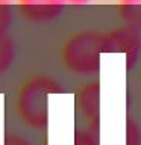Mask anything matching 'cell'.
<instances>
[{
	"instance_id": "obj_1",
	"label": "cell",
	"mask_w": 141,
	"mask_h": 145,
	"mask_svg": "<svg viewBox=\"0 0 141 145\" xmlns=\"http://www.w3.org/2000/svg\"><path fill=\"white\" fill-rule=\"evenodd\" d=\"M61 83L50 76H35L18 89L15 110L23 124L43 130L49 122V95L61 92Z\"/></svg>"
},
{
	"instance_id": "obj_2",
	"label": "cell",
	"mask_w": 141,
	"mask_h": 145,
	"mask_svg": "<svg viewBox=\"0 0 141 145\" xmlns=\"http://www.w3.org/2000/svg\"><path fill=\"white\" fill-rule=\"evenodd\" d=\"M108 48V33L82 32L71 36L64 47V63L76 76H93L99 71L100 53Z\"/></svg>"
},
{
	"instance_id": "obj_3",
	"label": "cell",
	"mask_w": 141,
	"mask_h": 145,
	"mask_svg": "<svg viewBox=\"0 0 141 145\" xmlns=\"http://www.w3.org/2000/svg\"><path fill=\"white\" fill-rule=\"evenodd\" d=\"M20 14L35 24H47L64 14L67 3L64 0H15Z\"/></svg>"
},
{
	"instance_id": "obj_4",
	"label": "cell",
	"mask_w": 141,
	"mask_h": 145,
	"mask_svg": "<svg viewBox=\"0 0 141 145\" xmlns=\"http://www.w3.org/2000/svg\"><path fill=\"white\" fill-rule=\"evenodd\" d=\"M17 57L15 39L8 30H0V77L12 68Z\"/></svg>"
},
{
	"instance_id": "obj_5",
	"label": "cell",
	"mask_w": 141,
	"mask_h": 145,
	"mask_svg": "<svg viewBox=\"0 0 141 145\" xmlns=\"http://www.w3.org/2000/svg\"><path fill=\"white\" fill-rule=\"evenodd\" d=\"M117 11L129 29L141 30V0H118Z\"/></svg>"
},
{
	"instance_id": "obj_6",
	"label": "cell",
	"mask_w": 141,
	"mask_h": 145,
	"mask_svg": "<svg viewBox=\"0 0 141 145\" xmlns=\"http://www.w3.org/2000/svg\"><path fill=\"white\" fill-rule=\"evenodd\" d=\"M96 86H93V83H90L88 88L84 89V92H82V112H84L85 116H88L90 120H93V118L97 115L99 112V89H96V92L93 94V89Z\"/></svg>"
},
{
	"instance_id": "obj_7",
	"label": "cell",
	"mask_w": 141,
	"mask_h": 145,
	"mask_svg": "<svg viewBox=\"0 0 141 145\" xmlns=\"http://www.w3.org/2000/svg\"><path fill=\"white\" fill-rule=\"evenodd\" d=\"M14 20V5L11 0H0V30H8Z\"/></svg>"
},
{
	"instance_id": "obj_8",
	"label": "cell",
	"mask_w": 141,
	"mask_h": 145,
	"mask_svg": "<svg viewBox=\"0 0 141 145\" xmlns=\"http://www.w3.org/2000/svg\"><path fill=\"white\" fill-rule=\"evenodd\" d=\"M76 145H97L93 130H80L76 136Z\"/></svg>"
},
{
	"instance_id": "obj_9",
	"label": "cell",
	"mask_w": 141,
	"mask_h": 145,
	"mask_svg": "<svg viewBox=\"0 0 141 145\" xmlns=\"http://www.w3.org/2000/svg\"><path fill=\"white\" fill-rule=\"evenodd\" d=\"M141 144V135L138 125L130 122L127 124V145H140Z\"/></svg>"
},
{
	"instance_id": "obj_10",
	"label": "cell",
	"mask_w": 141,
	"mask_h": 145,
	"mask_svg": "<svg viewBox=\"0 0 141 145\" xmlns=\"http://www.w3.org/2000/svg\"><path fill=\"white\" fill-rule=\"evenodd\" d=\"M5 145H34L30 139H27L23 135H17V133H8L6 135V140Z\"/></svg>"
},
{
	"instance_id": "obj_11",
	"label": "cell",
	"mask_w": 141,
	"mask_h": 145,
	"mask_svg": "<svg viewBox=\"0 0 141 145\" xmlns=\"http://www.w3.org/2000/svg\"><path fill=\"white\" fill-rule=\"evenodd\" d=\"M64 2L71 6H84V5H88L91 0H64Z\"/></svg>"
}]
</instances>
